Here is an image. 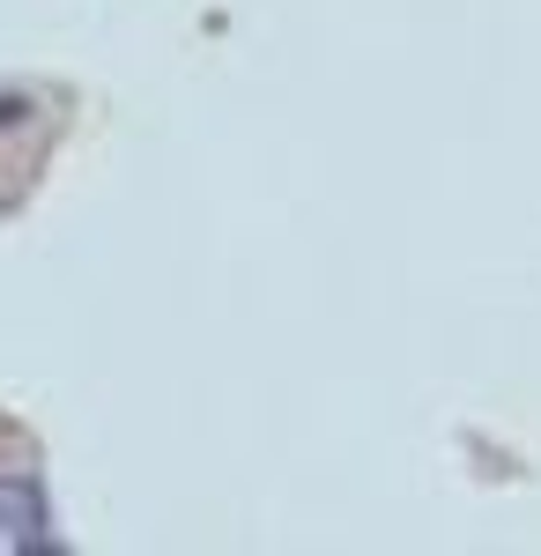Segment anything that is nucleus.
Segmentation results:
<instances>
[{
    "label": "nucleus",
    "mask_w": 541,
    "mask_h": 556,
    "mask_svg": "<svg viewBox=\"0 0 541 556\" xmlns=\"http://www.w3.org/2000/svg\"><path fill=\"white\" fill-rule=\"evenodd\" d=\"M0 527H8V542H23V549L45 542V497H38L30 475H23V482H0Z\"/></svg>",
    "instance_id": "f257e3e1"
}]
</instances>
